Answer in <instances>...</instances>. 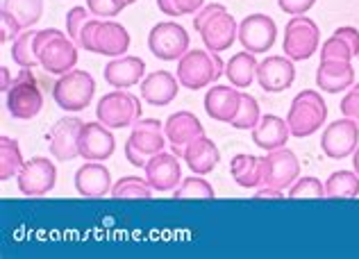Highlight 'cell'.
Instances as JSON below:
<instances>
[{
  "mask_svg": "<svg viewBox=\"0 0 359 259\" xmlns=\"http://www.w3.org/2000/svg\"><path fill=\"white\" fill-rule=\"evenodd\" d=\"M257 55H252L248 51H241L237 55L230 57V62L225 64V78L230 80L232 86L237 89H250V84L257 80Z\"/></svg>",
  "mask_w": 359,
  "mask_h": 259,
  "instance_id": "f1b7e54d",
  "label": "cell"
},
{
  "mask_svg": "<svg viewBox=\"0 0 359 259\" xmlns=\"http://www.w3.org/2000/svg\"><path fill=\"white\" fill-rule=\"evenodd\" d=\"M87 7L98 18H114L128 7V0H87Z\"/></svg>",
  "mask_w": 359,
  "mask_h": 259,
  "instance_id": "f35d334b",
  "label": "cell"
},
{
  "mask_svg": "<svg viewBox=\"0 0 359 259\" xmlns=\"http://www.w3.org/2000/svg\"><path fill=\"white\" fill-rule=\"evenodd\" d=\"M320 48V30L316 21L309 16H291L285 27V41H282V53L294 62H305L314 57Z\"/></svg>",
  "mask_w": 359,
  "mask_h": 259,
  "instance_id": "9c48e42d",
  "label": "cell"
},
{
  "mask_svg": "<svg viewBox=\"0 0 359 259\" xmlns=\"http://www.w3.org/2000/svg\"><path fill=\"white\" fill-rule=\"evenodd\" d=\"M327 121V105L323 95L316 89H302L291 100L287 112V123L291 130V137L307 139L316 134Z\"/></svg>",
  "mask_w": 359,
  "mask_h": 259,
  "instance_id": "5b68a950",
  "label": "cell"
},
{
  "mask_svg": "<svg viewBox=\"0 0 359 259\" xmlns=\"http://www.w3.org/2000/svg\"><path fill=\"white\" fill-rule=\"evenodd\" d=\"M137 3V0H128V5H135Z\"/></svg>",
  "mask_w": 359,
  "mask_h": 259,
  "instance_id": "f907efd6",
  "label": "cell"
},
{
  "mask_svg": "<svg viewBox=\"0 0 359 259\" xmlns=\"http://www.w3.org/2000/svg\"><path fill=\"white\" fill-rule=\"evenodd\" d=\"M327 198H357L359 196V175L355 171H334L325 180Z\"/></svg>",
  "mask_w": 359,
  "mask_h": 259,
  "instance_id": "e575fe53",
  "label": "cell"
},
{
  "mask_svg": "<svg viewBox=\"0 0 359 259\" xmlns=\"http://www.w3.org/2000/svg\"><path fill=\"white\" fill-rule=\"evenodd\" d=\"M111 198L116 200H148L153 198V187L148 185L146 178L139 175H123L111 187Z\"/></svg>",
  "mask_w": 359,
  "mask_h": 259,
  "instance_id": "d6a6232c",
  "label": "cell"
},
{
  "mask_svg": "<svg viewBox=\"0 0 359 259\" xmlns=\"http://www.w3.org/2000/svg\"><path fill=\"white\" fill-rule=\"evenodd\" d=\"M177 7L182 16H189V14H196L198 9L205 7V0H177Z\"/></svg>",
  "mask_w": 359,
  "mask_h": 259,
  "instance_id": "f6af8a7d",
  "label": "cell"
},
{
  "mask_svg": "<svg viewBox=\"0 0 359 259\" xmlns=\"http://www.w3.org/2000/svg\"><path fill=\"white\" fill-rule=\"evenodd\" d=\"M357 60H359V57H357Z\"/></svg>",
  "mask_w": 359,
  "mask_h": 259,
  "instance_id": "816d5d0a",
  "label": "cell"
},
{
  "mask_svg": "<svg viewBox=\"0 0 359 259\" xmlns=\"http://www.w3.org/2000/svg\"><path fill=\"white\" fill-rule=\"evenodd\" d=\"M3 12L12 14L23 30H27L41 21L43 0H3Z\"/></svg>",
  "mask_w": 359,
  "mask_h": 259,
  "instance_id": "4dcf8cb0",
  "label": "cell"
},
{
  "mask_svg": "<svg viewBox=\"0 0 359 259\" xmlns=\"http://www.w3.org/2000/svg\"><path fill=\"white\" fill-rule=\"evenodd\" d=\"M194 30L201 34L207 51L225 53L239 41V23L221 3L205 5L194 14Z\"/></svg>",
  "mask_w": 359,
  "mask_h": 259,
  "instance_id": "6da1fadb",
  "label": "cell"
},
{
  "mask_svg": "<svg viewBox=\"0 0 359 259\" xmlns=\"http://www.w3.org/2000/svg\"><path fill=\"white\" fill-rule=\"evenodd\" d=\"M257 82L266 93H280L291 89L296 82V66L294 60L287 55H269L257 66Z\"/></svg>",
  "mask_w": 359,
  "mask_h": 259,
  "instance_id": "d6986e66",
  "label": "cell"
},
{
  "mask_svg": "<svg viewBox=\"0 0 359 259\" xmlns=\"http://www.w3.org/2000/svg\"><path fill=\"white\" fill-rule=\"evenodd\" d=\"M141 117H144L141 98L128 89L109 91L96 105V119L111 130L132 128Z\"/></svg>",
  "mask_w": 359,
  "mask_h": 259,
  "instance_id": "52a82bcc",
  "label": "cell"
},
{
  "mask_svg": "<svg viewBox=\"0 0 359 259\" xmlns=\"http://www.w3.org/2000/svg\"><path fill=\"white\" fill-rule=\"evenodd\" d=\"M93 93H96V80L89 71L82 69L60 75V80L53 84V100L57 102L60 109L71 114L87 109L93 100Z\"/></svg>",
  "mask_w": 359,
  "mask_h": 259,
  "instance_id": "ba28073f",
  "label": "cell"
},
{
  "mask_svg": "<svg viewBox=\"0 0 359 259\" xmlns=\"http://www.w3.org/2000/svg\"><path fill=\"white\" fill-rule=\"evenodd\" d=\"M5 107L16 121H32L43 109V89L32 69H21L5 91Z\"/></svg>",
  "mask_w": 359,
  "mask_h": 259,
  "instance_id": "8992f818",
  "label": "cell"
},
{
  "mask_svg": "<svg viewBox=\"0 0 359 259\" xmlns=\"http://www.w3.org/2000/svg\"><path fill=\"white\" fill-rule=\"evenodd\" d=\"M175 75L180 84L189 91H201L212 86L214 82L221 80L225 75V62L221 60L219 53L212 51H201V48H189V51L177 60Z\"/></svg>",
  "mask_w": 359,
  "mask_h": 259,
  "instance_id": "277c9868",
  "label": "cell"
},
{
  "mask_svg": "<svg viewBox=\"0 0 359 259\" xmlns=\"http://www.w3.org/2000/svg\"><path fill=\"white\" fill-rule=\"evenodd\" d=\"M18 191L27 198H41L50 194L57 185V166L48 157H30L16 175Z\"/></svg>",
  "mask_w": 359,
  "mask_h": 259,
  "instance_id": "8fae6325",
  "label": "cell"
},
{
  "mask_svg": "<svg viewBox=\"0 0 359 259\" xmlns=\"http://www.w3.org/2000/svg\"><path fill=\"white\" fill-rule=\"evenodd\" d=\"M300 178V161L291 148L271 150L262 157V182L266 187L289 191V187Z\"/></svg>",
  "mask_w": 359,
  "mask_h": 259,
  "instance_id": "7c38bea8",
  "label": "cell"
},
{
  "mask_svg": "<svg viewBox=\"0 0 359 259\" xmlns=\"http://www.w3.org/2000/svg\"><path fill=\"white\" fill-rule=\"evenodd\" d=\"M116 150V139L111 128L100 121H89L80 132V157L84 161H107Z\"/></svg>",
  "mask_w": 359,
  "mask_h": 259,
  "instance_id": "ac0fdd59",
  "label": "cell"
},
{
  "mask_svg": "<svg viewBox=\"0 0 359 259\" xmlns=\"http://www.w3.org/2000/svg\"><path fill=\"white\" fill-rule=\"evenodd\" d=\"M102 78L111 89H130L146 78V62L135 55L111 57V62L102 69Z\"/></svg>",
  "mask_w": 359,
  "mask_h": 259,
  "instance_id": "7402d4cb",
  "label": "cell"
},
{
  "mask_svg": "<svg viewBox=\"0 0 359 259\" xmlns=\"http://www.w3.org/2000/svg\"><path fill=\"white\" fill-rule=\"evenodd\" d=\"M252 134V143L262 150H278V148H285L289 143L291 137V130H289V123L285 119L276 117V114H262L259 123L250 130Z\"/></svg>",
  "mask_w": 359,
  "mask_h": 259,
  "instance_id": "d4e9b609",
  "label": "cell"
},
{
  "mask_svg": "<svg viewBox=\"0 0 359 259\" xmlns=\"http://www.w3.org/2000/svg\"><path fill=\"white\" fill-rule=\"evenodd\" d=\"M353 171L359 175V146H357V150L353 152Z\"/></svg>",
  "mask_w": 359,
  "mask_h": 259,
  "instance_id": "681fc988",
  "label": "cell"
},
{
  "mask_svg": "<svg viewBox=\"0 0 359 259\" xmlns=\"http://www.w3.org/2000/svg\"><path fill=\"white\" fill-rule=\"evenodd\" d=\"M130 32L128 27L114 21V18H98L91 16L82 25L78 46L84 53H96L105 57H121L130 51Z\"/></svg>",
  "mask_w": 359,
  "mask_h": 259,
  "instance_id": "7a4b0ae2",
  "label": "cell"
},
{
  "mask_svg": "<svg viewBox=\"0 0 359 259\" xmlns=\"http://www.w3.org/2000/svg\"><path fill=\"white\" fill-rule=\"evenodd\" d=\"M78 44H75L69 32H62L57 27H43L36 30L34 51L39 57V64L46 73L50 75H66L78 66Z\"/></svg>",
  "mask_w": 359,
  "mask_h": 259,
  "instance_id": "3957f363",
  "label": "cell"
},
{
  "mask_svg": "<svg viewBox=\"0 0 359 259\" xmlns=\"http://www.w3.org/2000/svg\"><path fill=\"white\" fill-rule=\"evenodd\" d=\"M359 146V126L353 119H337L320 134V150L327 159L353 157Z\"/></svg>",
  "mask_w": 359,
  "mask_h": 259,
  "instance_id": "5bb4252c",
  "label": "cell"
},
{
  "mask_svg": "<svg viewBox=\"0 0 359 259\" xmlns=\"http://www.w3.org/2000/svg\"><path fill=\"white\" fill-rule=\"evenodd\" d=\"M182 159L189 166V171L196 173V175H210V173L219 166L221 150L207 134H203V137H198L196 141L189 143Z\"/></svg>",
  "mask_w": 359,
  "mask_h": 259,
  "instance_id": "4316f807",
  "label": "cell"
},
{
  "mask_svg": "<svg viewBox=\"0 0 359 259\" xmlns=\"http://www.w3.org/2000/svg\"><path fill=\"white\" fill-rule=\"evenodd\" d=\"M239 102H241V89L232 84H214L212 89H207L203 100L207 117L216 123H228V126L237 117Z\"/></svg>",
  "mask_w": 359,
  "mask_h": 259,
  "instance_id": "ffe728a7",
  "label": "cell"
},
{
  "mask_svg": "<svg viewBox=\"0 0 359 259\" xmlns=\"http://www.w3.org/2000/svg\"><path fill=\"white\" fill-rule=\"evenodd\" d=\"M180 86L182 84H180L177 75H173L171 71H153L139 84L141 100L153 105V107H166L177 98Z\"/></svg>",
  "mask_w": 359,
  "mask_h": 259,
  "instance_id": "44dd1931",
  "label": "cell"
},
{
  "mask_svg": "<svg viewBox=\"0 0 359 259\" xmlns=\"http://www.w3.org/2000/svg\"><path fill=\"white\" fill-rule=\"evenodd\" d=\"M259 119H262V109H259L257 98L250 95L248 91H241V102H239L237 117L232 119L230 126L234 130H252L259 123Z\"/></svg>",
  "mask_w": 359,
  "mask_h": 259,
  "instance_id": "8d00e7d4",
  "label": "cell"
},
{
  "mask_svg": "<svg viewBox=\"0 0 359 259\" xmlns=\"http://www.w3.org/2000/svg\"><path fill=\"white\" fill-rule=\"evenodd\" d=\"M355 57H359V30L351 25L337 27L332 36L320 46V60L353 62Z\"/></svg>",
  "mask_w": 359,
  "mask_h": 259,
  "instance_id": "83f0119b",
  "label": "cell"
},
{
  "mask_svg": "<svg viewBox=\"0 0 359 259\" xmlns=\"http://www.w3.org/2000/svg\"><path fill=\"white\" fill-rule=\"evenodd\" d=\"M148 185L153 187L157 194H168L175 191V187L182 182V164L175 152H157V155L148 157V164L144 168Z\"/></svg>",
  "mask_w": 359,
  "mask_h": 259,
  "instance_id": "e0dca14e",
  "label": "cell"
},
{
  "mask_svg": "<svg viewBox=\"0 0 359 259\" xmlns=\"http://www.w3.org/2000/svg\"><path fill=\"white\" fill-rule=\"evenodd\" d=\"M287 194H289L291 200H300V198H327L325 196V182H320L314 175L298 178L294 185L289 187Z\"/></svg>",
  "mask_w": 359,
  "mask_h": 259,
  "instance_id": "74e56055",
  "label": "cell"
},
{
  "mask_svg": "<svg viewBox=\"0 0 359 259\" xmlns=\"http://www.w3.org/2000/svg\"><path fill=\"white\" fill-rule=\"evenodd\" d=\"M255 200H266V198H285V191H280L276 187H266V185H262L257 191H255Z\"/></svg>",
  "mask_w": 359,
  "mask_h": 259,
  "instance_id": "bcb514c9",
  "label": "cell"
},
{
  "mask_svg": "<svg viewBox=\"0 0 359 259\" xmlns=\"http://www.w3.org/2000/svg\"><path fill=\"white\" fill-rule=\"evenodd\" d=\"M0 73H3V91H7L9 84H12V80H9V69H7V66H3V69H0Z\"/></svg>",
  "mask_w": 359,
  "mask_h": 259,
  "instance_id": "c3c4849f",
  "label": "cell"
},
{
  "mask_svg": "<svg viewBox=\"0 0 359 259\" xmlns=\"http://www.w3.org/2000/svg\"><path fill=\"white\" fill-rule=\"evenodd\" d=\"M157 3V9L166 16H182V12H180L177 7V0H155Z\"/></svg>",
  "mask_w": 359,
  "mask_h": 259,
  "instance_id": "7dc6e473",
  "label": "cell"
},
{
  "mask_svg": "<svg viewBox=\"0 0 359 259\" xmlns=\"http://www.w3.org/2000/svg\"><path fill=\"white\" fill-rule=\"evenodd\" d=\"M173 198H177V200H212V198H216V191L210 182L205 180V175H196V173H191V178H182V182L175 187Z\"/></svg>",
  "mask_w": 359,
  "mask_h": 259,
  "instance_id": "d590c367",
  "label": "cell"
},
{
  "mask_svg": "<svg viewBox=\"0 0 359 259\" xmlns=\"http://www.w3.org/2000/svg\"><path fill=\"white\" fill-rule=\"evenodd\" d=\"M189 46H191V39L187 30L175 21H162L148 32L150 53L162 62H177L189 51Z\"/></svg>",
  "mask_w": 359,
  "mask_h": 259,
  "instance_id": "30bf717a",
  "label": "cell"
},
{
  "mask_svg": "<svg viewBox=\"0 0 359 259\" xmlns=\"http://www.w3.org/2000/svg\"><path fill=\"white\" fill-rule=\"evenodd\" d=\"M230 173L232 180L237 182L241 189H259L262 182V157L248 155V152H239L230 159Z\"/></svg>",
  "mask_w": 359,
  "mask_h": 259,
  "instance_id": "f546056e",
  "label": "cell"
},
{
  "mask_svg": "<svg viewBox=\"0 0 359 259\" xmlns=\"http://www.w3.org/2000/svg\"><path fill=\"white\" fill-rule=\"evenodd\" d=\"M355 84V69L351 62L320 60L316 69V86L325 93H339Z\"/></svg>",
  "mask_w": 359,
  "mask_h": 259,
  "instance_id": "484cf974",
  "label": "cell"
},
{
  "mask_svg": "<svg viewBox=\"0 0 359 259\" xmlns=\"http://www.w3.org/2000/svg\"><path fill=\"white\" fill-rule=\"evenodd\" d=\"M278 39V25L269 14H250L239 23V44L252 55L269 53Z\"/></svg>",
  "mask_w": 359,
  "mask_h": 259,
  "instance_id": "9a60e30c",
  "label": "cell"
},
{
  "mask_svg": "<svg viewBox=\"0 0 359 259\" xmlns=\"http://www.w3.org/2000/svg\"><path fill=\"white\" fill-rule=\"evenodd\" d=\"M316 5V0H278V7L289 16H302L307 14L311 7Z\"/></svg>",
  "mask_w": 359,
  "mask_h": 259,
  "instance_id": "7bdbcfd3",
  "label": "cell"
},
{
  "mask_svg": "<svg viewBox=\"0 0 359 259\" xmlns=\"http://www.w3.org/2000/svg\"><path fill=\"white\" fill-rule=\"evenodd\" d=\"M126 159H128L135 168H146V164H148V157H144L141 152H137L135 148L130 146L128 141H126Z\"/></svg>",
  "mask_w": 359,
  "mask_h": 259,
  "instance_id": "ee69618b",
  "label": "cell"
},
{
  "mask_svg": "<svg viewBox=\"0 0 359 259\" xmlns=\"http://www.w3.org/2000/svg\"><path fill=\"white\" fill-rule=\"evenodd\" d=\"M128 143L144 157H153L157 152H162L168 146L164 123L157 119H144L141 117L135 126H132Z\"/></svg>",
  "mask_w": 359,
  "mask_h": 259,
  "instance_id": "cb8c5ba5",
  "label": "cell"
},
{
  "mask_svg": "<svg viewBox=\"0 0 359 259\" xmlns=\"http://www.w3.org/2000/svg\"><path fill=\"white\" fill-rule=\"evenodd\" d=\"M21 32H23L21 23H18L12 14H7V12L0 9V41H3V44L14 41Z\"/></svg>",
  "mask_w": 359,
  "mask_h": 259,
  "instance_id": "b9f144b4",
  "label": "cell"
},
{
  "mask_svg": "<svg viewBox=\"0 0 359 259\" xmlns=\"http://www.w3.org/2000/svg\"><path fill=\"white\" fill-rule=\"evenodd\" d=\"M75 191L82 198H105L111 194V173L102 161H84L75 171Z\"/></svg>",
  "mask_w": 359,
  "mask_h": 259,
  "instance_id": "603a6c76",
  "label": "cell"
},
{
  "mask_svg": "<svg viewBox=\"0 0 359 259\" xmlns=\"http://www.w3.org/2000/svg\"><path fill=\"white\" fill-rule=\"evenodd\" d=\"M34 36H36V30L27 27V30H23L12 41V60L18 69H36V66H41L34 51Z\"/></svg>",
  "mask_w": 359,
  "mask_h": 259,
  "instance_id": "836d02e7",
  "label": "cell"
},
{
  "mask_svg": "<svg viewBox=\"0 0 359 259\" xmlns=\"http://www.w3.org/2000/svg\"><path fill=\"white\" fill-rule=\"evenodd\" d=\"M164 132H166V139H168V148H171V152H175V155L182 159L189 143L205 134V126L194 112L180 109V112L171 114V117L166 119Z\"/></svg>",
  "mask_w": 359,
  "mask_h": 259,
  "instance_id": "2e32d148",
  "label": "cell"
},
{
  "mask_svg": "<svg viewBox=\"0 0 359 259\" xmlns=\"http://www.w3.org/2000/svg\"><path fill=\"white\" fill-rule=\"evenodd\" d=\"M84 121L78 117H64L55 121V126L46 132L48 152L55 161H73L80 157V132Z\"/></svg>",
  "mask_w": 359,
  "mask_h": 259,
  "instance_id": "4fadbf2b",
  "label": "cell"
},
{
  "mask_svg": "<svg viewBox=\"0 0 359 259\" xmlns=\"http://www.w3.org/2000/svg\"><path fill=\"white\" fill-rule=\"evenodd\" d=\"M339 107H341V114L346 119H353L359 126V82L348 89V93L341 98V105H339Z\"/></svg>",
  "mask_w": 359,
  "mask_h": 259,
  "instance_id": "60d3db41",
  "label": "cell"
},
{
  "mask_svg": "<svg viewBox=\"0 0 359 259\" xmlns=\"http://www.w3.org/2000/svg\"><path fill=\"white\" fill-rule=\"evenodd\" d=\"M93 14L89 12V7H71L69 12H66V32H69L71 39L78 44V36H80V30L82 25L89 21Z\"/></svg>",
  "mask_w": 359,
  "mask_h": 259,
  "instance_id": "ab89813d",
  "label": "cell"
},
{
  "mask_svg": "<svg viewBox=\"0 0 359 259\" xmlns=\"http://www.w3.org/2000/svg\"><path fill=\"white\" fill-rule=\"evenodd\" d=\"M23 164H25V159L21 155L18 141L3 134V137H0V180L7 182L16 178L18 173H21Z\"/></svg>",
  "mask_w": 359,
  "mask_h": 259,
  "instance_id": "1f68e13d",
  "label": "cell"
}]
</instances>
